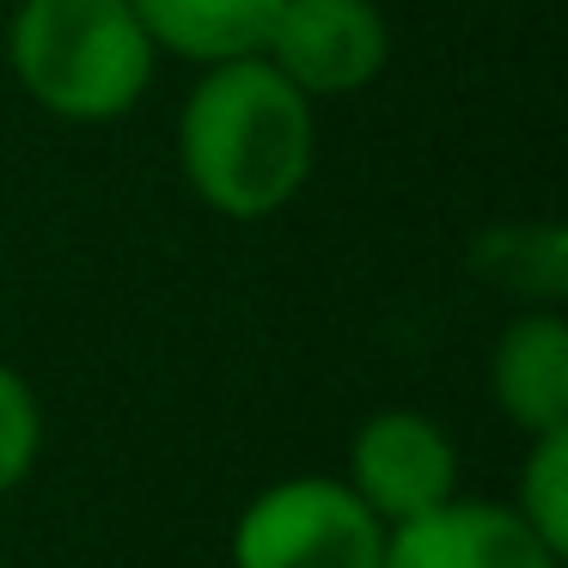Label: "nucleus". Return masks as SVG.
<instances>
[{"label": "nucleus", "instance_id": "nucleus-1", "mask_svg": "<svg viewBox=\"0 0 568 568\" xmlns=\"http://www.w3.org/2000/svg\"><path fill=\"white\" fill-rule=\"evenodd\" d=\"M178 165L202 209L226 221H270L318 165V104L275 74L270 55L214 62L178 116Z\"/></svg>", "mask_w": 568, "mask_h": 568}, {"label": "nucleus", "instance_id": "nucleus-2", "mask_svg": "<svg viewBox=\"0 0 568 568\" xmlns=\"http://www.w3.org/2000/svg\"><path fill=\"white\" fill-rule=\"evenodd\" d=\"M7 68L38 111L116 123L148 99L160 50L129 0H19L7 19Z\"/></svg>", "mask_w": 568, "mask_h": 568}, {"label": "nucleus", "instance_id": "nucleus-3", "mask_svg": "<svg viewBox=\"0 0 568 568\" xmlns=\"http://www.w3.org/2000/svg\"><path fill=\"white\" fill-rule=\"evenodd\" d=\"M233 568H379L385 526L343 477H282L245 501Z\"/></svg>", "mask_w": 568, "mask_h": 568}, {"label": "nucleus", "instance_id": "nucleus-4", "mask_svg": "<svg viewBox=\"0 0 568 568\" xmlns=\"http://www.w3.org/2000/svg\"><path fill=\"white\" fill-rule=\"evenodd\" d=\"M343 483L373 507L385 531L446 507L458 489V446L422 409H379L355 428L348 440V470Z\"/></svg>", "mask_w": 568, "mask_h": 568}, {"label": "nucleus", "instance_id": "nucleus-5", "mask_svg": "<svg viewBox=\"0 0 568 568\" xmlns=\"http://www.w3.org/2000/svg\"><path fill=\"white\" fill-rule=\"evenodd\" d=\"M275 74H287L312 104L373 87L392 62V26L373 0H282L263 43Z\"/></svg>", "mask_w": 568, "mask_h": 568}, {"label": "nucleus", "instance_id": "nucleus-6", "mask_svg": "<svg viewBox=\"0 0 568 568\" xmlns=\"http://www.w3.org/2000/svg\"><path fill=\"white\" fill-rule=\"evenodd\" d=\"M379 568H562V556L507 501L453 495L434 514L385 531Z\"/></svg>", "mask_w": 568, "mask_h": 568}, {"label": "nucleus", "instance_id": "nucleus-7", "mask_svg": "<svg viewBox=\"0 0 568 568\" xmlns=\"http://www.w3.org/2000/svg\"><path fill=\"white\" fill-rule=\"evenodd\" d=\"M495 409L519 434L568 428V318L556 306H526L501 324L489 348Z\"/></svg>", "mask_w": 568, "mask_h": 568}, {"label": "nucleus", "instance_id": "nucleus-8", "mask_svg": "<svg viewBox=\"0 0 568 568\" xmlns=\"http://www.w3.org/2000/svg\"><path fill=\"white\" fill-rule=\"evenodd\" d=\"M129 7L148 26L153 50L196 68L263 55L270 26L282 13V0H129Z\"/></svg>", "mask_w": 568, "mask_h": 568}, {"label": "nucleus", "instance_id": "nucleus-9", "mask_svg": "<svg viewBox=\"0 0 568 568\" xmlns=\"http://www.w3.org/2000/svg\"><path fill=\"white\" fill-rule=\"evenodd\" d=\"M477 270L526 306H556L568 287V233L562 226H507L477 245Z\"/></svg>", "mask_w": 568, "mask_h": 568}, {"label": "nucleus", "instance_id": "nucleus-10", "mask_svg": "<svg viewBox=\"0 0 568 568\" xmlns=\"http://www.w3.org/2000/svg\"><path fill=\"white\" fill-rule=\"evenodd\" d=\"M507 507H514L556 556H568V428L531 434V453L519 458V495Z\"/></svg>", "mask_w": 568, "mask_h": 568}, {"label": "nucleus", "instance_id": "nucleus-11", "mask_svg": "<svg viewBox=\"0 0 568 568\" xmlns=\"http://www.w3.org/2000/svg\"><path fill=\"white\" fill-rule=\"evenodd\" d=\"M43 453V404L19 367L0 361V501L38 470Z\"/></svg>", "mask_w": 568, "mask_h": 568}]
</instances>
